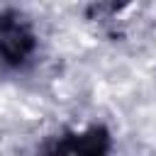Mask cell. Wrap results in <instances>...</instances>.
<instances>
[{
	"mask_svg": "<svg viewBox=\"0 0 156 156\" xmlns=\"http://www.w3.org/2000/svg\"><path fill=\"white\" fill-rule=\"evenodd\" d=\"M110 151V134L105 127L93 124L83 132H66L56 136L41 156H107Z\"/></svg>",
	"mask_w": 156,
	"mask_h": 156,
	"instance_id": "cell-2",
	"label": "cell"
},
{
	"mask_svg": "<svg viewBox=\"0 0 156 156\" xmlns=\"http://www.w3.org/2000/svg\"><path fill=\"white\" fill-rule=\"evenodd\" d=\"M32 27L15 12H0V66L17 68L34 51Z\"/></svg>",
	"mask_w": 156,
	"mask_h": 156,
	"instance_id": "cell-1",
	"label": "cell"
}]
</instances>
